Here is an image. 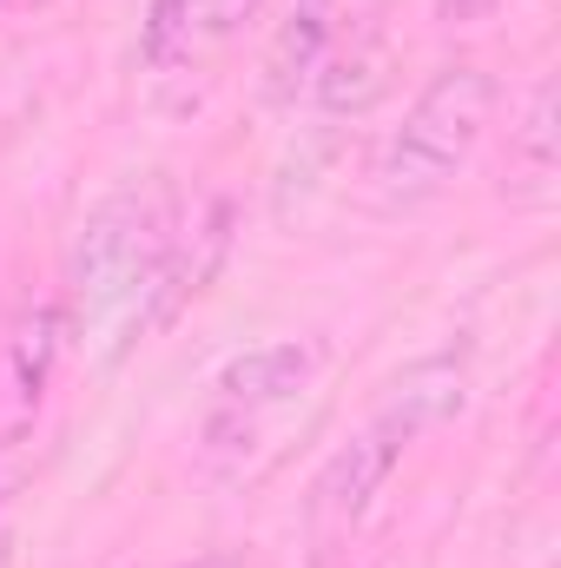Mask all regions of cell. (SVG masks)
Wrapping results in <instances>:
<instances>
[{"instance_id": "6da1fadb", "label": "cell", "mask_w": 561, "mask_h": 568, "mask_svg": "<svg viewBox=\"0 0 561 568\" xmlns=\"http://www.w3.org/2000/svg\"><path fill=\"white\" fill-rule=\"evenodd\" d=\"M462 404H469V351H436V357L410 364L390 384V397L317 463V476L304 489V536H310V549L317 556L344 549L370 523V509L390 489V476L404 469V456L429 429L449 424Z\"/></svg>"}, {"instance_id": "7a4b0ae2", "label": "cell", "mask_w": 561, "mask_h": 568, "mask_svg": "<svg viewBox=\"0 0 561 568\" xmlns=\"http://www.w3.org/2000/svg\"><path fill=\"white\" fill-rule=\"evenodd\" d=\"M317 344L272 337L218 364L205 417H198V463L212 483H258L284 456V436L317 390Z\"/></svg>"}, {"instance_id": "3957f363", "label": "cell", "mask_w": 561, "mask_h": 568, "mask_svg": "<svg viewBox=\"0 0 561 568\" xmlns=\"http://www.w3.org/2000/svg\"><path fill=\"white\" fill-rule=\"evenodd\" d=\"M178 219H185V199H178V185L165 172L113 185L80 219V232L67 245V291H60L73 331L80 324H113V331L126 324V311L140 304L152 265L165 258V245L178 232Z\"/></svg>"}, {"instance_id": "277c9868", "label": "cell", "mask_w": 561, "mask_h": 568, "mask_svg": "<svg viewBox=\"0 0 561 568\" xmlns=\"http://www.w3.org/2000/svg\"><path fill=\"white\" fill-rule=\"evenodd\" d=\"M502 106V87L476 60H449L417 87L404 120L390 126L384 159H377V192L384 205H429L456 185V172L476 159Z\"/></svg>"}, {"instance_id": "5b68a950", "label": "cell", "mask_w": 561, "mask_h": 568, "mask_svg": "<svg viewBox=\"0 0 561 568\" xmlns=\"http://www.w3.org/2000/svg\"><path fill=\"white\" fill-rule=\"evenodd\" d=\"M232 232H238V205H232L225 192L205 199V205H185V219H178L165 258L152 265L140 304H133L126 324H120L113 357H126V351H140V344H152V337H165V331L212 291V278H218L225 258H232Z\"/></svg>"}, {"instance_id": "8992f818", "label": "cell", "mask_w": 561, "mask_h": 568, "mask_svg": "<svg viewBox=\"0 0 561 568\" xmlns=\"http://www.w3.org/2000/svg\"><path fill=\"white\" fill-rule=\"evenodd\" d=\"M67 337H73V317L60 297H33L0 324V449H20V436L33 429L60 377Z\"/></svg>"}, {"instance_id": "52a82bcc", "label": "cell", "mask_w": 561, "mask_h": 568, "mask_svg": "<svg viewBox=\"0 0 561 568\" xmlns=\"http://www.w3.org/2000/svg\"><path fill=\"white\" fill-rule=\"evenodd\" d=\"M258 13V0H145L140 67L145 73H185L238 40V27Z\"/></svg>"}, {"instance_id": "ba28073f", "label": "cell", "mask_w": 561, "mask_h": 568, "mask_svg": "<svg viewBox=\"0 0 561 568\" xmlns=\"http://www.w3.org/2000/svg\"><path fill=\"white\" fill-rule=\"evenodd\" d=\"M337 40H344V0H284L278 27L265 40V60H258L265 106H297Z\"/></svg>"}, {"instance_id": "9c48e42d", "label": "cell", "mask_w": 561, "mask_h": 568, "mask_svg": "<svg viewBox=\"0 0 561 568\" xmlns=\"http://www.w3.org/2000/svg\"><path fill=\"white\" fill-rule=\"evenodd\" d=\"M390 73H397V53H390V40L384 33H357V40H337L330 47V60H324V73L310 80V113L317 120H364L384 93H390Z\"/></svg>"}, {"instance_id": "30bf717a", "label": "cell", "mask_w": 561, "mask_h": 568, "mask_svg": "<svg viewBox=\"0 0 561 568\" xmlns=\"http://www.w3.org/2000/svg\"><path fill=\"white\" fill-rule=\"evenodd\" d=\"M555 80L542 73L509 126V165H502V192L522 205H549L555 199Z\"/></svg>"}, {"instance_id": "8fae6325", "label": "cell", "mask_w": 561, "mask_h": 568, "mask_svg": "<svg viewBox=\"0 0 561 568\" xmlns=\"http://www.w3.org/2000/svg\"><path fill=\"white\" fill-rule=\"evenodd\" d=\"M509 0H436V27H482L489 13H502Z\"/></svg>"}, {"instance_id": "7c38bea8", "label": "cell", "mask_w": 561, "mask_h": 568, "mask_svg": "<svg viewBox=\"0 0 561 568\" xmlns=\"http://www.w3.org/2000/svg\"><path fill=\"white\" fill-rule=\"evenodd\" d=\"M178 568H245L238 556H192V562H178Z\"/></svg>"}, {"instance_id": "4fadbf2b", "label": "cell", "mask_w": 561, "mask_h": 568, "mask_svg": "<svg viewBox=\"0 0 561 568\" xmlns=\"http://www.w3.org/2000/svg\"><path fill=\"white\" fill-rule=\"evenodd\" d=\"M13 7H47V0H13Z\"/></svg>"}]
</instances>
